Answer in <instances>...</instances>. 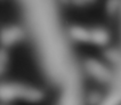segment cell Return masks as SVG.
I'll return each instance as SVG.
<instances>
[{
	"instance_id": "obj_1",
	"label": "cell",
	"mask_w": 121,
	"mask_h": 105,
	"mask_svg": "<svg viewBox=\"0 0 121 105\" xmlns=\"http://www.w3.org/2000/svg\"><path fill=\"white\" fill-rule=\"evenodd\" d=\"M14 98H24L30 102H37L42 98V92L16 83H0V101L9 102Z\"/></svg>"
},
{
	"instance_id": "obj_2",
	"label": "cell",
	"mask_w": 121,
	"mask_h": 105,
	"mask_svg": "<svg viewBox=\"0 0 121 105\" xmlns=\"http://www.w3.org/2000/svg\"><path fill=\"white\" fill-rule=\"evenodd\" d=\"M85 66L87 72L101 82H108L113 79V74L108 67L95 59H88L85 63Z\"/></svg>"
},
{
	"instance_id": "obj_3",
	"label": "cell",
	"mask_w": 121,
	"mask_h": 105,
	"mask_svg": "<svg viewBox=\"0 0 121 105\" xmlns=\"http://www.w3.org/2000/svg\"><path fill=\"white\" fill-rule=\"evenodd\" d=\"M24 35L23 30L18 26H10L0 32V41L4 46H10L21 40Z\"/></svg>"
},
{
	"instance_id": "obj_4",
	"label": "cell",
	"mask_w": 121,
	"mask_h": 105,
	"mask_svg": "<svg viewBox=\"0 0 121 105\" xmlns=\"http://www.w3.org/2000/svg\"><path fill=\"white\" fill-rule=\"evenodd\" d=\"M70 35L78 41H90V31L80 26H72L69 30Z\"/></svg>"
},
{
	"instance_id": "obj_5",
	"label": "cell",
	"mask_w": 121,
	"mask_h": 105,
	"mask_svg": "<svg viewBox=\"0 0 121 105\" xmlns=\"http://www.w3.org/2000/svg\"><path fill=\"white\" fill-rule=\"evenodd\" d=\"M90 41L97 45H105L108 41V31L103 29H94L90 31Z\"/></svg>"
},
{
	"instance_id": "obj_6",
	"label": "cell",
	"mask_w": 121,
	"mask_h": 105,
	"mask_svg": "<svg viewBox=\"0 0 121 105\" xmlns=\"http://www.w3.org/2000/svg\"><path fill=\"white\" fill-rule=\"evenodd\" d=\"M104 56L112 63H115V64L121 63V54L117 49H108V50H105L104 52Z\"/></svg>"
},
{
	"instance_id": "obj_7",
	"label": "cell",
	"mask_w": 121,
	"mask_h": 105,
	"mask_svg": "<svg viewBox=\"0 0 121 105\" xmlns=\"http://www.w3.org/2000/svg\"><path fill=\"white\" fill-rule=\"evenodd\" d=\"M119 6H120V0H108L106 2V9L110 14L114 13Z\"/></svg>"
},
{
	"instance_id": "obj_8",
	"label": "cell",
	"mask_w": 121,
	"mask_h": 105,
	"mask_svg": "<svg viewBox=\"0 0 121 105\" xmlns=\"http://www.w3.org/2000/svg\"><path fill=\"white\" fill-rule=\"evenodd\" d=\"M101 99V96L97 92H91L89 96H88V104L89 105H96Z\"/></svg>"
},
{
	"instance_id": "obj_9",
	"label": "cell",
	"mask_w": 121,
	"mask_h": 105,
	"mask_svg": "<svg viewBox=\"0 0 121 105\" xmlns=\"http://www.w3.org/2000/svg\"><path fill=\"white\" fill-rule=\"evenodd\" d=\"M6 62H7V52L4 49H0V64L5 65Z\"/></svg>"
},
{
	"instance_id": "obj_10",
	"label": "cell",
	"mask_w": 121,
	"mask_h": 105,
	"mask_svg": "<svg viewBox=\"0 0 121 105\" xmlns=\"http://www.w3.org/2000/svg\"><path fill=\"white\" fill-rule=\"evenodd\" d=\"M2 71H4V65L0 64V73H2Z\"/></svg>"
},
{
	"instance_id": "obj_11",
	"label": "cell",
	"mask_w": 121,
	"mask_h": 105,
	"mask_svg": "<svg viewBox=\"0 0 121 105\" xmlns=\"http://www.w3.org/2000/svg\"><path fill=\"white\" fill-rule=\"evenodd\" d=\"M62 1H63V2H69L70 0H62Z\"/></svg>"
},
{
	"instance_id": "obj_12",
	"label": "cell",
	"mask_w": 121,
	"mask_h": 105,
	"mask_svg": "<svg viewBox=\"0 0 121 105\" xmlns=\"http://www.w3.org/2000/svg\"><path fill=\"white\" fill-rule=\"evenodd\" d=\"M83 1L86 2V1H94V0H83Z\"/></svg>"
}]
</instances>
